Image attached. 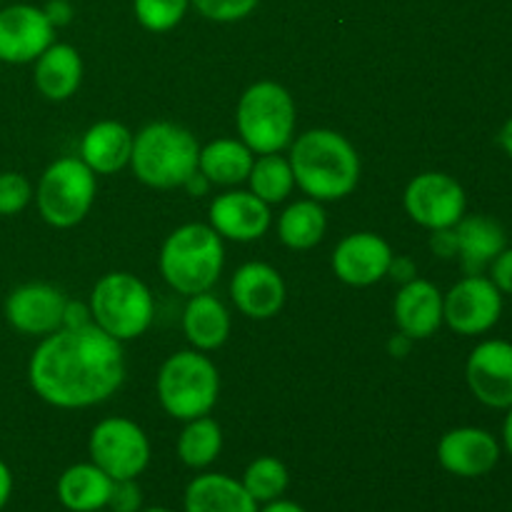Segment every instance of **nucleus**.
<instances>
[{"label":"nucleus","instance_id":"obj_41","mask_svg":"<svg viewBox=\"0 0 512 512\" xmlns=\"http://www.w3.org/2000/svg\"><path fill=\"white\" fill-rule=\"evenodd\" d=\"M10 495H13V473L5 465V460H0V510L8 505Z\"/></svg>","mask_w":512,"mask_h":512},{"label":"nucleus","instance_id":"obj_3","mask_svg":"<svg viewBox=\"0 0 512 512\" xmlns=\"http://www.w3.org/2000/svg\"><path fill=\"white\" fill-rule=\"evenodd\" d=\"M198 158V140L183 125L158 120L133 135L130 168L148 188H183L185 180L198 170Z\"/></svg>","mask_w":512,"mask_h":512},{"label":"nucleus","instance_id":"obj_21","mask_svg":"<svg viewBox=\"0 0 512 512\" xmlns=\"http://www.w3.org/2000/svg\"><path fill=\"white\" fill-rule=\"evenodd\" d=\"M133 133L118 120H100L85 130L80 140V160L95 175H113L130 165Z\"/></svg>","mask_w":512,"mask_h":512},{"label":"nucleus","instance_id":"obj_29","mask_svg":"<svg viewBox=\"0 0 512 512\" xmlns=\"http://www.w3.org/2000/svg\"><path fill=\"white\" fill-rule=\"evenodd\" d=\"M250 193L258 195L263 203H283L295 188L293 168H290V160L283 158L280 153H268L260 155L253 163L248 175Z\"/></svg>","mask_w":512,"mask_h":512},{"label":"nucleus","instance_id":"obj_27","mask_svg":"<svg viewBox=\"0 0 512 512\" xmlns=\"http://www.w3.org/2000/svg\"><path fill=\"white\" fill-rule=\"evenodd\" d=\"M328 218L318 200H295L278 220V235L290 250H310L323 240Z\"/></svg>","mask_w":512,"mask_h":512},{"label":"nucleus","instance_id":"obj_32","mask_svg":"<svg viewBox=\"0 0 512 512\" xmlns=\"http://www.w3.org/2000/svg\"><path fill=\"white\" fill-rule=\"evenodd\" d=\"M33 200V185L25 175L13 173H0V215L10 218V215H18L20 210L28 208V203Z\"/></svg>","mask_w":512,"mask_h":512},{"label":"nucleus","instance_id":"obj_44","mask_svg":"<svg viewBox=\"0 0 512 512\" xmlns=\"http://www.w3.org/2000/svg\"><path fill=\"white\" fill-rule=\"evenodd\" d=\"M498 140H500V148H503L505 153H508L512 158V115L508 118V123L503 125V130H500Z\"/></svg>","mask_w":512,"mask_h":512},{"label":"nucleus","instance_id":"obj_25","mask_svg":"<svg viewBox=\"0 0 512 512\" xmlns=\"http://www.w3.org/2000/svg\"><path fill=\"white\" fill-rule=\"evenodd\" d=\"M183 333L195 350H218L230 335V313L215 295H190L183 310Z\"/></svg>","mask_w":512,"mask_h":512},{"label":"nucleus","instance_id":"obj_46","mask_svg":"<svg viewBox=\"0 0 512 512\" xmlns=\"http://www.w3.org/2000/svg\"><path fill=\"white\" fill-rule=\"evenodd\" d=\"M140 512H173V510H168V508H145V510H140Z\"/></svg>","mask_w":512,"mask_h":512},{"label":"nucleus","instance_id":"obj_16","mask_svg":"<svg viewBox=\"0 0 512 512\" xmlns=\"http://www.w3.org/2000/svg\"><path fill=\"white\" fill-rule=\"evenodd\" d=\"M393 250L380 235L353 233L345 235L333 253V270L345 285L368 288L388 275Z\"/></svg>","mask_w":512,"mask_h":512},{"label":"nucleus","instance_id":"obj_23","mask_svg":"<svg viewBox=\"0 0 512 512\" xmlns=\"http://www.w3.org/2000/svg\"><path fill=\"white\" fill-rule=\"evenodd\" d=\"M35 88L43 98L68 100L75 95L83 80V60L80 53L68 43H53L38 60H35Z\"/></svg>","mask_w":512,"mask_h":512},{"label":"nucleus","instance_id":"obj_20","mask_svg":"<svg viewBox=\"0 0 512 512\" xmlns=\"http://www.w3.org/2000/svg\"><path fill=\"white\" fill-rule=\"evenodd\" d=\"M458 235V258L465 275H483L495 258L508 248L505 228L490 215H463L455 225Z\"/></svg>","mask_w":512,"mask_h":512},{"label":"nucleus","instance_id":"obj_43","mask_svg":"<svg viewBox=\"0 0 512 512\" xmlns=\"http://www.w3.org/2000/svg\"><path fill=\"white\" fill-rule=\"evenodd\" d=\"M258 512H308V510H305L303 505L293 503V500L278 498V500H273V503H265V508Z\"/></svg>","mask_w":512,"mask_h":512},{"label":"nucleus","instance_id":"obj_30","mask_svg":"<svg viewBox=\"0 0 512 512\" xmlns=\"http://www.w3.org/2000/svg\"><path fill=\"white\" fill-rule=\"evenodd\" d=\"M240 483H243V488L248 490V495L255 503L265 505L283 498V493L288 490L290 475L288 468L283 465V460L263 455V458H255L253 463L245 468V475Z\"/></svg>","mask_w":512,"mask_h":512},{"label":"nucleus","instance_id":"obj_9","mask_svg":"<svg viewBox=\"0 0 512 512\" xmlns=\"http://www.w3.org/2000/svg\"><path fill=\"white\" fill-rule=\"evenodd\" d=\"M90 463L113 480H138L150 463V443L138 423L128 418H105L88 440Z\"/></svg>","mask_w":512,"mask_h":512},{"label":"nucleus","instance_id":"obj_15","mask_svg":"<svg viewBox=\"0 0 512 512\" xmlns=\"http://www.w3.org/2000/svg\"><path fill=\"white\" fill-rule=\"evenodd\" d=\"M500 460V443L483 428H455L440 438L438 463L458 478H483Z\"/></svg>","mask_w":512,"mask_h":512},{"label":"nucleus","instance_id":"obj_6","mask_svg":"<svg viewBox=\"0 0 512 512\" xmlns=\"http://www.w3.org/2000/svg\"><path fill=\"white\" fill-rule=\"evenodd\" d=\"M240 140L253 153H280L293 143L295 135V100L288 90L273 80L253 83L238 100L235 110Z\"/></svg>","mask_w":512,"mask_h":512},{"label":"nucleus","instance_id":"obj_10","mask_svg":"<svg viewBox=\"0 0 512 512\" xmlns=\"http://www.w3.org/2000/svg\"><path fill=\"white\" fill-rule=\"evenodd\" d=\"M403 205L405 213L415 223L428 230H440L455 228L463 220L468 198H465L463 185L453 175L430 170V173H420L410 180L403 195Z\"/></svg>","mask_w":512,"mask_h":512},{"label":"nucleus","instance_id":"obj_13","mask_svg":"<svg viewBox=\"0 0 512 512\" xmlns=\"http://www.w3.org/2000/svg\"><path fill=\"white\" fill-rule=\"evenodd\" d=\"M465 380L475 398L495 410L512 408V343L483 340L465 363Z\"/></svg>","mask_w":512,"mask_h":512},{"label":"nucleus","instance_id":"obj_18","mask_svg":"<svg viewBox=\"0 0 512 512\" xmlns=\"http://www.w3.org/2000/svg\"><path fill=\"white\" fill-rule=\"evenodd\" d=\"M235 308L253 320H270L285 305V283L268 263H245L230 280Z\"/></svg>","mask_w":512,"mask_h":512},{"label":"nucleus","instance_id":"obj_40","mask_svg":"<svg viewBox=\"0 0 512 512\" xmlns=\"http://www.w3.org/2000/svg\"><path fill=\"white\" fill-rule=\"evenodd\" d=\"M210 185H213V183H210V180L205 178V175L200 173V170H195V173L190 175L188 180H185L183 188L188 190V193L193 195V198H203V195L208 193V190H210Z\"/></svg>","mask_w":512,"mask_h":512},{"label":"nucleus","instance_id":"obj_33","mask_svg":"<svg viewBox=\"0 0 512 512\" xmlns=\"http://www.w3.org/2000/svg\"><path fill=\"white\" fill-rule=\"evenodd\" d=\"M260 0H190L203 18L215 20V23H235L243 20L258 8Z\"/></svg>","mask_w":512,"mask_h":512},{"label":"nucleus","instance_id":"obj_24","mask_svg":"<svg viewBox=\"0 0 512 512\" xmlns=\"http://www.w3.org/2000/svg\"><path fill=\"white\" fill-rule=\"evenodd\" d=\"M115 480L105 475L95 463H78L63 470L55 493L60 505L70 512H95L108 508Z\"/></svg>","mask_w":512,"mask_h":512},{"label":"nucleus","instance_id":"obj_31","mask_svg":"<svg viewBox=\"0 0 512 512\" xmlns=\"http://www.w3.org/2000/svg\"><path fill=\"white\" fill-rule=\"evenodd\" d=\"M190 0H133L138 23L150 33H168L188 13Z\"/></svg>","mask_w":512,"mask_h":512},{"label":"nucleus","instance_id":"obj_19","mask_svg":"<svg viewBox=\"0 0 512 512\" xmlns=\"http://www.w3.org/2000/svg\"><path fill=\"white\" fill-rule=\"evenodd\" d=\"M393 318L400 333L410 340L433 338L443 325V293L430 280H410L395 295Z\"/></svg>","mask_w":512,"mask_h":512},{"label":"nucleus","instance_id":"obj_39","mask_svg":"<svg viewBox=\"0 0 512 512\" xmlns=\"http://www.w3.org/2000/svg\"><path fill=\"white\" fill-rule=\"evenodd\" d=\"M43 10L50 23H53V28H63V25H68L73 20V5L68 0H50Z\"/></svg>","mask_w":512,"mask_h":512},{"label":"nucleus","instance_id":"obj_35","mask_svg":"<svg viewBox=\"0 0 512 512\" xmlns=\"http://www.w3.org/2000/svg\"><path fill=\"white\" fill-rule=\"evenodd\" d=\"M490 280L498 285L503 295H512V248H505L498 258L490 263Z\"/></svg>","mask_w":512,"mask_h":512},{"label":"nucleus","instance_id":"obj_47","mask_svg":"<svg viewBox=\"0 0 512 512\" xmlns=\"http://www.w3.org/2000/svg\"><path fill=\"white\" fill-rule=\"evenodd\" d=\"M95 512H105V510H95Z\"/></svg>","mask_w":512,"mask_h":512},{"label":"nucleus","instance_id":"obj_34","mask_svg":"<svg viewBox=\"0 0 512 512\" xmlns=\"http://www.w3.org/2000/svg\"><path fill=\"white\" fill-rule=\"evenodd\" d=\"M110 512H140L143 510V493L135 480H115L113 493L108 500Z\"/></svg>","mask_w":512,"mask_h":512},{"label":"nucleus","instance_id":"obj_8","mask_svg":"<svg viewBox=\"0 0 512 512\" xmlns=\"http://www.w3.org/2000/svg\"><path fill=\"white\" fill-rule=\"evenodd\" d=\"M98 193L95 173L80 158H60L40 175L35 203L53 228H73L90 213Z\"/></svg>","mask_w":512,"mask_h":512},{"label":"nucleus","instance_id":"obj_5","mask_svg":"<svg viewBox=\"0 0 512 512\" xmlns=\"http://www.w3.org/2000/svg\"><path fill=\"white\" fill-rule=\"evenodd\" d=\"M158 400L175 420H195L215 408L220 395V375L203 350H180L170 355L158 373Z\"/></svg>","mask_w":512,"mask_h":512},{"label":"nucleus","instance_id":"obj_36","mask_svg":"<svg viewBox=\"0 0 512 512\" xmlns=\"http://www.w3.org/2000/svg\"><path fill=\"white\" fill-rule=\"evenodd\" d=\"M430 250L443 260L455 258L458 255V235H455V228L433 230V235H430Z\"/></svg>","mask_w":512,"mask_h":512},{"label":"nucleus","instance_id":"obj_12","mask_svg":"<svg viewBox=\"0 0 512 512\" xmlns=\"http://www.w3.org/2000/svg\"><path fill=\"white\" fill-rule=\"evenodd\" d=\"M55 28L43 8L15 3L0 8V60L10 65L35 63L53 45Z\"/></svg>","mask_w":512,"mask_h":512},{"label":"nucleus","instance_id":"obj_1","mask_svg":"<svg viewBox=\"0 0 512 512\" xmlns=\"http://www.w3.org/2000/svg\"><path fill=\"white\" fill-rule=\"evenodd\" d=\"M30 388L40 400L63 410L98 405L125 380L120 340L90 323L45 335L28 363Z\"/></svg>","mask_w":512,"mask_h":512},{"label":"nucleus","instance_id":"obj_7","mask_svg":"<svg viewBox=\"0 0 512 512\" xmlns=\"http://www.w3.org/2000/svg\"><path fill=\"white\" fill-rule=\"evenodd\" d=\"M93 323L115 340L140 338L153 325L155 300L148 285L130 273H108L90 295Z\"/></svg>","mask_w":512,"mask_h":512},{"label":"nucleus","instance_id":"obj_28","mask_svg":"<svg viewBox=\"0 0 512 512\" xmlns=\"http://www.w3.org/2000/svg\"><path fill=\"white\" fill-rule=\"evenodd\" d=\"M220 450H223V430L213 418L203 415V418L188 420L178 438V458L185 468H210L218 460Z\"/></svg>","mask_w":512,"mask_h":512},{"label":"nucleus","instance_id":"obj_2","mask_svg":"<svg viewBox=\"0 0 512 512\" xmlns=\"http://www.w3.org/2000/svg\"><path fill=\"white\" fill-rule=\"evenodd\" d=\"M288 160L295 185L318 203L345 198L360 180V158L353 143L328 128L298 135Z\"/></svg>","mask_w":512,"mask_h":512},{"label":"nucleus","instance_id":"obj_22","mask_svg":"<svg viewBox=\"0 0 512 512\" xmlns=\"http://www.w3.org/2000/svg\"><path fill=\"white\" fill-rule=\"evenodd\" d=\"M185 512H258L243 483L223 473H203L185 488Z\"/></svg>","mask_w":512,"mask_h":512},{"label":"nucleus","instance_id":"obj_4","mask_svg":"<svg viewBox=\"0 0 512 512\" xmlns=\"http://www.w3.org/2000/svg\"><path fill=\"white\" fill-rule=\"evenodd\" d=\"M225 265L223 238L205 223L180 225L160 250V273L180 295L208 293Z\"/></svg>","mask_w":512,"mask_h":512},{"label":"nucleus","instance_id":"obj_11","mask_svg":"<svg viewBox=\"0 0 512 512\" xmlns=\"http://www.w3.org/2000/svg\"><path fill=\"white\" fill-rule=\"evenodd\" d=\"M503 315V293L485 275H465L443 295V323L458 335H483Z\"/></svg>","mask_w":512,"mask_h":512},{"label":"nucleus","instance_id":"obj_17","mask_svg":"<svg viewBox=\"0 0 512 512\" xmlns=\"http://www.w3.org/2000/svg\"><path fill=\"white\" fill-rule=\"evenodd\" d=\"M270 220H273L270 205L248 190H230V193L218 195L210 205V228L220 238L235 240V243L263 238L270 228Z\"/></svg>","mask_w":512,"mask_h":512},{"label":"nucleus","instance_id":"obj_38","mask_svg":"<svg viewBox=\"0 0 512 512\" xmlns=\"http://www.w3.org/2000/svg\"><path fill=\"white\" fill-rule=\"evenodd\" d=\"M93 323V313H90V305L78 303V300H68L65 303L63 313V328H85V325Z\"/></svg>","mask_w":512,"mask_h":512},{"label":"nucleus","instance_id":"obj_45","mask_svg":"<svg viewBox=\"0 0 512 512\" xmlns=\"http://www.w3.org/2000/svg\"><path fill=\"white\" fill-rule=\"evenodd\" d=\"M503 443L505 450L512 455V408H508V415L503 420Z\"/></svg>","mask_w":512,"mask_h":512},{"label":"nucleus","instance_id":"obj_42","mask_svg":"<svg viewBox=\"0 0 512 512\" xmlns=\"http://www.w3.org/2000/svg\"><path fill=\"white\" fill-rule=\"evenodd\" d=\"M410 345H413V340H410L408 335L398 333L388 340V353L393 355V358H405V355H410Z\"/></svg>","mask_w":512,"mask_h":512},{"label":"nucleus","instance_id":"obj_37","mask_svg":"<svg viewBox=\"0 0 512 512\" xmlns=\"http://www.w3.org/2000/svg\"><path fill=\"white\" fill-rule=\"evenodd\" d=\"M388 275L395 280V283L405 285L410 283V280L418 278V265H415V260L408 258V255H393Z\"/></svg>","mask_w":512,"mask_h":512},{"label":"nucleus","instance_id":"obj_26","mask_svg":"<svg viewBox=\"0 0 512 512\" xmlns=\"http://www.w3.org/2000/svg\"><path fill=\"white\" fill-rule=\"evenodd\" d=\"M255 158L243 140L220 138L200 148L198 170L215 185H238L248 180Z\"/></svg>","mask_w":512,"mask_h":512},{"label":"nucleus","instance_id":"obj_14","mask_svg":"<svg viewBox=\"0 0 512 512\" xmlns=\"http://www.w3.org/2000/svg\"><path fill=\"white\" fill-rule=\"evenodd\" d=\"M68 298L50 283H25L5 298V320L23 335H50L63 328Z\"/></svg>","mask_w":512,"mask_h":512}]
</instances>
